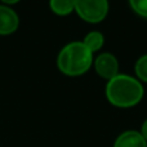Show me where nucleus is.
Wrapping results in <instances>:
<instances>
[{"label": "nucleus", "instance_id": "nucleus-1", "mask_svg": "<svg viewBox=\"0 0 147 147\" xmlns=\"http://www.w3.org/2000/svg\"><path fill=\"white\" fill-rule=\"evenodd\" d=\"M106 97L116 107H132L142 99L143 88L137 79L117 74L107 83Z\"/></svg>", "mask_w": 147, "mask_h": 147}, {"label": "nucleus", "instance_id": "nucleus-2", "mask_svg": "<svg viewBox=\"0 0 147 147\" xmlns=\"http://www.w3.org/2000/svg\"><path fill=\"white\" fill-rule=\"evenodd\" d=\"M93 62V53L83 41L70 43L59 52L57 65L61 72L69 76L83 75L89 70Z\"/></svg>", "mask_w": 147, "mask_h": 147}, {"label": "nucleus", "instance_id": "nucleus-3", "mask_svg": "<svg viewBox=\"0 0 147 147\" xmlns=\"http://www.w3.org/2000/svg\"><path fill=\"white\" fill-rule=\"evenodd\" d=\"M75 10L81 20L89 23H98L107 16V0H75Z\"/></svg>", "mask_w": 147, "mask_h": 147}, {"label": "nucleus", "instance_id": "nucleus-4", "mask_svg": "<svg viewBox=\"0 0 147 147\" xmlns=\"http://www.w3.org/2000/svg\"><path fill=\"white\" fill-rule=\"evenodd\" d=\"M94 69L101 78L111 80L112 78L117 75L119 71V62L116 57L111 53H103L97 57L94 62Z\"/></svg>", "mask_w": 147, "mask_h": 147}, {"label": "nucleus", "instance_id": "nucleus-5", "mask_svg": "<svg viewBox=\"0 0 147 147\" xmlns=\"http://www.w3.org/2000/svg\"><path fill=\"white\" fill-rule=\"evenodd\" d=\"M18 16L13 9L0 5V35H9L18 27Z\"/></svg>", "mask_w": 147, "mask_h": 147}, {"label": "nucleus", "instance_id": "nucleus-6", "mask_svg": "<svg viewBox=\"0 0 147 147\" xmlns=\"http://www.w3.org/2000/svg\"><path fill=\"white\" fill-rule=\"evenodd\" d=\"M114 147H147V142L136 130L124 132L116 138Z\"/></svg>", "mask_w": 147, "mask_h": 147}, {"label": "nucleus", "instance_id": "nucleus-7", "mask_svg": "<svg viewBox=\"0 0 147 147\" xmlns=\"http://www.w3.org/2000/svg\"><path fill=\"white\" fill-rule=\"evenodd\" d=\"M51 9L58 16H67L75 10V0H51Z\"/></svg>", "mask_w": 147, "mask_h": 147}, {"label": "nucleus", "instance_id": "nucleus-8", "mask_svg": "<svg viewBox=\"0 0 147 147\" xmlns=\"http://www.w3.org/2000/svg\"><path fill=\"white\" fill-rule=\"evenodd\" d=\"M83 43L92 53H94V52L99 51V49L103 47L105 38L101 32H98V31H92V32H89L88 35L85 36Z\"/></svg>", "mask_w": 147, "mask_h": 147}, {"label": "nucleus", "instance_id": "nucleus-9", "mask_svg": "<svg viewBox=\"0 0 147 147\" xmlns=\"http://www.w3.org/2000/svg\"><path fill=\"white\" fill-rule=\"evenodd\" d=\"M136 74L142 81L147 83V54L142 56L136 63Z\"/></svg>", "mask_w": 147, "mask_h": 147}, {"label": "nucleus", "instance_id": "nucleus-10", "mask_svg": "<svg viewBox=\"0 0 147 147\" xmlns=\"http://www.w3.org/2000/svg\"><path fill=\"white\" fill-rule=\"evenodd\" d=\"M129 3L136 13L147 18V0H129Z\"/></svg>", "mask_w": 147, "mask_h": 147}, {"label": "nucleus", "instance_id": "nucleus-11", "mask_svg": "<svg viewBox=\"0 0 147 147\" xmlns=\"http://www.w3.org/2000/svg\"><path fill=\"white\" fill-rule=\"evenodd\" d=\"M141 136L145 138V141L147 142V120L143 123V125H142V129H141Z\"/></svg>", "mask_w": 147, "mask_h": 147}, {"label": "nucleus", "instance_id": "nucleus-12", "mask_svg": "<svg viewBox=\"0 0 147 147\" xmlns=\"http://www.w3.org/2000/svg\"><path fill=\"white\" fill-rule=\"evenodd\" d=\"M1 1L7 3V4H16V3H18L20 0H1Z\"/></svg>", "mask_w": 147, "mask_h": 147}]
</instances>
